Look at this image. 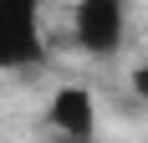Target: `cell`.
<instances>
[{
  "instance_id": "277c9868",
  "label": "cell",
  "mask_w": 148,
  "mask_h": 143,
  "mask_svg": "<svg viewBox=\"0 0 148 143\" xmlns=\"http://www.w3.org/2000/svg\"><path fill=\"white\" fill-rule=\"evenodd\" d=\"M128 87H133V97H143V102H148V56H143V61H133V72H128Z\"/></svg>"
},
{
  "instance_id": "3957f363",
  "label": "cell",
  "mask_w": 148,
  "mask_h": 143,
  "mask_svg": "<svg viewBox=\"0 0 148 143\" xmlns=\"http://www.w3.org/2000/svg\"><path fill=\"white\" fill-rule=\"evenodd\" d=\"M46 128L61 143H92L97 138V92L87 82H56L46 97Z\"/></svg>"
},
{
  "instance_id": "7a4b0ae2",
  "label": "cell",
  "mask_w": 148,
  "mask_h": 143,
  "mask_svg": "<svg viewBox=\"0 0 148 143\" xmlns=\"http://www.w3.org/2000/svg\"><path fill=\"white\" fill-rule=\"evenodd\" d=\"M128 5L133 0H77L72 5V41L82 56L112 61L128 41Z\"/></svg>"
},
{
  "instance_id": "6da1fadb",
  "label": "cell",
  "mask_w": 148,
  "mask_h": 143,
  "mask_svg": "<svg viewBox=\"0 0 148 143\" xmlns=\"http://www.w3.org/2000/svg\"><path fill=\"white\" fill-rule=\"evenodd\" d=\"M46 0H0V72H36L46 67Z\"/></svg>"
},
{
  "instance_id": "5b68a950",
  "label": "cell",
  "mask_w": 148,
  "mask_h": 143,
  "mask_svg": "<svg viewBox=\"0 0 148 143\" xmlns=\"http://www.w3.org/2000/svg\"><path fill=\"white\" fill-rule=\"evenodd\" d=\"M143 143H148V133H143Z\"/></svg>"
}]
</instances>
